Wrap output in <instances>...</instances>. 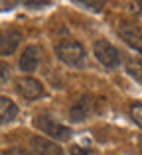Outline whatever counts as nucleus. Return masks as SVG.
Returning <instances> with one entry per match:
<instances>
[{
    "label": "nucleus",
    "instance_id": "1",
    "mask_svg": "<svg viewBox=\"0 0 142 155\" xmlns=\"http://www.w3.org/2000/svg\"><path fill=\"white\" fill-rule=\"evenodd\" d=\"M55 55L59 57V61H63L65 65H71V67H81L85 63V47L81 45L79 41H71V39H65V41L57 43L55 47Z\"/></svg>",
    "mask_w": 142,
    "mask_h": 155
},
{
    "label": "nucleus",
    "instance_id": "2",
    "mask_svg": "<svg viewBox=\"0 0 142 155\" xmlns=\"http://www.w3.org/2000/svg\"><path fill=\"white\" fill-rule=\"evenodd\" d=\"M34 126L40 130V132H43V134H47L50 137H54V140L67 141L71 137V130L67 128V126L55 122L54 118L47 116V114H42V116L36 118V120H34Z\"/></svg>",
    "mask_w": 142,
    "mask_h": 155
},
{
    "label": "nucleus",
    "instance_id": "3",
    "mask_svg": "<svg viewBox=\"0 0 142 155\" xmlns=\"http://www.w3.org/2000/svg\"><path fill=\"white\" fill-rule=\"evenodd\" d=\"M93 51H95V57L105 65V67L115 69V67L120 65V53H119V49H116L111 41H107V39H99V41H95Z\"/></svg>",
    "mask_w": 142,
    "mask_h": 155
},
{
    "label": "nucleus",
    "instance_id": "4",
    "mask_svg": "<svg viewBox=\"0 0 142 155\" xmlns=\"http://www.w3.org/2000/svg\"><path fill=\"white\" fill-rule=\"evenodd\" d=\"M119 34L132 49H136L138 53H142V26H138L136 22H120L119 26Z\"/></svg>",
    "mask_w": 142,
    "mask_h": 155
},
{
    "label": "nucleus",
    "instance_id": "5",
    "mask_svg": "<svg viewBox=\"0 0 142 155\" xmlns=\"http://www.w3.org/2000/svg\"><path fill=\"white\" fill-rule=\"evenodd\" d=\"M93 110H95V100H93V96H89V94L81 96V98L71 106L69 118L73 122H83V120H87V118L93 114Z\"/></svg>",
    "mask_w": 142,
    "mask_h": 155
},
{
    "label": "nucleus",
    "instance_id": "6",
    "mask_svg": "<svg viewBox=\"0 0 142 155\" xmlns=\"http://www.w3.org/2000/svg\"><path fill=\"white\" fill-rule=\"evenodd\" d=\"M16 88H18V92L24 96V98L28 100H36L40 98V96L43 94V87L40 81L32 79V77H24V79L18 81V84H16Z\"/></svg>",
    "mask_w": 142,
    "mask_h": 155
},
{
    "label": "nucleus",
    "instance_id": "7",
    "mask_svg": "<svg viewBox=\"0 0 142 155\" xmlns=\"http://www.w3.org/2000/svg\"><path fill=\"white\" fill-rule=\"evenodd\" d=\"M22 41V34L16 30L0 31V55H12Z\"/></svg>",
    "mask_w": 142,
    "mask_h": 155
},
{
    "label": "nucleus",
    "instance_id": "8",
    "mask_svg": "<svg viewBox=\"0 0 142 155\" xmlns=\"http://www.w3.org/2000/svg\"><path fill=\"white\" fill-rule=\"evenodd\" d=\"M40 65V47L38 45H28L24 53L20 55V69L24 73H34Z\"/></svg>",
    "mask_w": 142,
    "mask_h": 155
},
{
    "label": "nucleus",
    "instance_id": "9",
    "mask_svg": "<svg viewBox=\"0 0 142 155\" xmlns=\"http://www.w3.org/2000/svg\"><path fill=\"white\" fill-rule=\"evenodd\" d=\"M30 143H32V147H34V151L38 153V155H65V153H63V149L59 147L55 141L46 140V137L34 136Z\"/></svg>",
    "mask_w": 142,
    "mask_h": 155
},
{
    "label": "nucleus",
    "instance_id": "10",
    "mask_svg": "<svg viewBox=\"0 0 142 155\" xmlns=\"http://www.w3.org/2000/svg\"><path fill=\"white\" fill-rule=\"evenodd\" d=\"M18 118V106L12 102L8 96H0V126Z\"/></svg>",
    "mask_w": 142,
    "mask_h": 155
},
{
    "label": "nucleus",
    "instance_id": "11",
    "mask_svg": "<svg viewBox=\"0 0 142 155\" xmlns=\"http://www.w3.org/2000/svg\"><path fill=\"white\" fill-rule=\"evenodd\" d=\"M126 71L130 73V75H132V77H134V79L142 84V63H140V61L130 59V61L126 63Z\"/></svg>",
    "mask_w": 142,
    "mask_h": 155
},
{
    "label": "nucleus",
    "instance_id": "12",
    "mask_svg": "<svg viewBox=\"0 0 142 155\" xmlns=\"http://www.w3.org/2000/svg\"><path fill=\"white\" fill-rule=\"evenodd\" d=\"M130 116H132V120L142 128V104L140 102H134L130 106Z\"/></svg>",
    "mask_w": 142,
    "mask_h": 155
},
{
    "label": "nucleus",
    "instance_id": "13",
    "mask_svg": "<svg viewBox=\"0 0 142 155\" xmlns=\"http://www.w3.org/2000/svg\"><path fill=\"white\" fill-rule=\"evenodd\" d=\"M10 77V67L6 63H0V84H4Z\"/></svg>",
    "mask_w": 142,
    "mask_h": 155
},
{
    "label": "nucleus",
    "instance_id": "14",
    "mask_svg": "<svg viewBox=\"0 0 142 155\" xmlns=\"http://www.w3.org/2000/svg\"><path fill=\"white\" fill-rule=\"evenodd\" d=\"M81 6H85V8H91V10H103V6H105V2H79Z\"/></svg>",
    "mask_w": 142,
    "mask_h": 155
},
{
    "label": "nucleus",
    "instance_id": "15",
    "mask_svg": "<svg viewBox=\"0 0 142 155\" xmlns=\"http://www.w3.org/2000/svg\"><path fill=\"white\" fill-rule=\"evenodd\" d=\"M71 155H89V151L85 147H81V145H73V147H71Z\"/></svg>",
    "mask_w": 142,
    "mask_h": 155
},
{
    "label": "nucleus",
    "instance_id": "16",
    "mask_svg": "<svg viewBox=\"0 0 142 155\" xmlns=\"http://www.w3.org/2000/svg\"><path fill=\"white\" fill-rule=\"evenodd\" d=\"M4 155H30L26 149H20V147H14V149H8Z\"/></svg>",
    "mask_w": 142,
    "mask_h": 155
},
{
    "label": "nucleus",
    "instance_id": "17",
    "mask_svg": "<svg viewBox=\"0 0 142 155\" xmlns=\"http://www.w3.org/2000/svg\"><path fill=\"white\" fill-rule=\"evenodd\" d=\"M26 6H30V8H42V6H47V2H26Z\"/></svg>",
    "mask_w": 142,
    "mask_h": 155
},
{
    "label": "nucleus",
    "instance_id": "18",
    "mask_svg": "<svg viewBox=\"0 0 142 155\" xmlns=\"http://www.w3.org/2000/svg\"><path fill=\"white\" fill-rule=\"evenodd\" d=\"M138 6H140V12H142V2H138Z\"/></svg>",
    "mask_w": 142,
    "mask_h": 155
},
{
    "label": "nucleus",
    "instance_id": "19",
    "mask_svg": "<svg viewBox=\"0 0 142 155\" xmlns=\"http://www.w3.org/2000/svg\"><path fill=\"white\" fill-rule=\"evenodd\" d=\"M140 145H142V137H140Z\"/></svg>",
    "mask_w": 142,
    "mask_h": 155
}]
</instances>
